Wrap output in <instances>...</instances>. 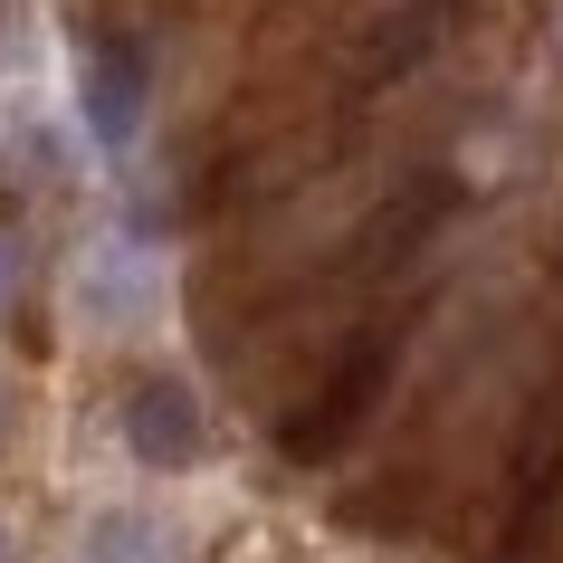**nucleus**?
<instances>
[{
  "mask_svg": "<svg viewBox=\"0 0 563 563\" xmlns=\"http://www.w3.org/2000/svg\"><path fill=\"white\" fill-rule=\"evenodd\" d=\"M124 440H134V459H144V468H181V459L201 449L191 391H181V383H144L134 401H124Z\"/></svg>",
  "mask_w": 563,
  "mask_h": 563,
  "instance_id": "1",
  "label": "nucleus"
},
{
  "mask_svg": "<svg viewBox=\"0 0 563 563\" xmlns=\"http://www.w3.org/2000/svg\"><path fill=\"white\" fill-rule=\"evenodd\" d=\"M87 124L106 134V144L134 134V67H124V58H96L87 67Z\"/></svg>",
  "mask_w": 563,
  "mask_h": 563,
  "instance_id": "2",
  "label": "nucleus"
},
{
  "mask_svg": "<svg viewBox=\"0 0 563 563\" xmlns=\"http://www.w3.org/2000/svg\"><path fill=\"white\" fill-rule=\"evenodd\" d=\"M87 563H163V526L153 516H106V526H87Z\"/></svg>",
  "mask_w": 563,
  "mask_h": 563,
  "instance_id": "3",
  "label": "nucleus"
},
{
  "mask_svg": "<svg viewBox=\"0 0 563 563\" xmlns=\"http://www.w3.org/2000/svg\"><path fill=\"white\" fill-rule=\"evenodd\" d=\"M10 287H20V258H10V239H0V297H10Z\"/></svg>",
  "mask_w": 563,
  "mask_h": 563,
  "instance_id": "4",
  "label": "nucleus"
},
{
  "mask_svg": "<svg viewBox=\"0 0 563 563\" xmlns=\"http://www.w3.org/2000/svg\"><path fill=\"white\" fill-rule=\"evenodd\" d=\"M0 563H10V544H0Z\"/></svg>",
  "mask_w": 563,
  "mask_h": 563,
  "instance_id": "5",
  "label": "nucleus"
}]
</instances>
